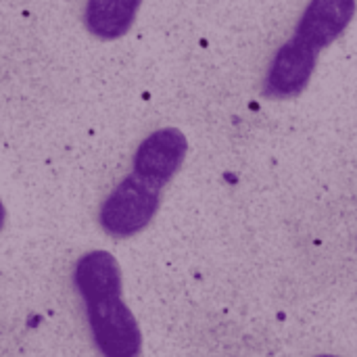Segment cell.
Masks as SVG:
<instances>
[{
	"mask_svg": "<svg viewBox=\"0 0 357 357\" xmlns=\"http://www.w3.org/2000/svg\"><path fill=\"white\" fill-rule=\"evenodd\" d=\"M73 284L84 301L88 328L102 357H140L142 333L121 299V270L107 251L82 255L73 270Z\"/></svg>",
	"mask_w": 357,
	"mask_h": 357,
	"instance_id": "cell-1",
	"label": "cell"
},
{
	"mask_svg": "<svg viewBox=\"0 0 357 357\" xmlns=\"http://www.w3.org/2000/svg\"><path fill=\"white\" fill-rule=\"evenodd\" d=\"M161 197V186L130 174L102 201L98 209V224L113 238H132L153 222L159 211Z\"/></svg>",
	"mask_w": 357,
	"mask_h": 357,
	"instance_id": "cell-2",
	"label": "cell"
},
{
	"mask_svg": "<svg viewBox=\"0 0 357 357\" xmlns=\"http://www.w3.org/2000/svg\"><path fill=\"white\" fill-rule=\"evenodd\" d=\"M318 52L301 44L297 38H289L276 48L264 75L261 92L272 100H287L299 96L312 82L318 65Z\"/></svg>",
	"mask_w": 357,
	"mask_h": 357,
	"instance_id": "cell-3",
	"label": "cell"
},
{
	"mask_svg": "<svg viewBox=\"0 0 357 357\" xmlns=\"http://www.w3.org/2000/svg\"><path fill=\"white\" fill-rule=\"evenodd\" d=\"M188 151V140L178 128H161L142 138L132 157V174L165 188L180 172Z\"/></svg>",
	"mask_w": 357,
	"mask_h": 357,
	"instance_id": "cell-4",
	"label": "cell"
},
{
	"mask_svg": "<svg viewBox=\"0 0 357 357\" xmlns=\"http://www.w3.org/2000/svg\"><path fill=\"white\" fill-rule=\"evenodd\" d=\"M356 10L357 0H310L295 25L293 38L320 54L345 33Z\"/></svg>",
	"mask_w": 357,
	"mask_h": 357,
	"instance_id": "cell-5",
	"label": "cell"
},
{
	"mask_svg": "<svg viewBox=\"0 0 357 357\" xmlns=\"http://www.w3.org/2000/svg\"><path fill=\"white\" fill-rule=\"evenodd\" d=\"M142 0H86L84 27L98 40L123 38L140 10Z\"/></svg>",
	"mask_w": 357,
	"mask_h": 357,
	"instance_id": "cell-6",
	"label": "cell"
},
{
	"mask_svg": "<svg viewBox=\"0 0 357 357\" xmlns=\"http://www.w3.org/2000/svg\"><path fill=\"white\" fill-rule=\"evenodd\" d=\"M4 222H6V209H4V205L0 201V230L4 228Z\"/></svg>",
	"mask_w": 357,
	"mask_h": 357,
	"instance_id": "cell-7",
	"label": "cell"
},
{
	"mask_svg": "<svg viewBox=\"0 0 357 357\" xmlns=\"http://www.w3.org/2000/svg\"><path fill=\"white\" fill-rule=\"evenodd\" d=\"M314 357H343V356H328V354H322V356H314Z\"/></svg>",
	"mask_w": 357,
	"mask_h": 357,
	"instance_id": "cell-8",
	"label": "cell"
}]
</instances>
